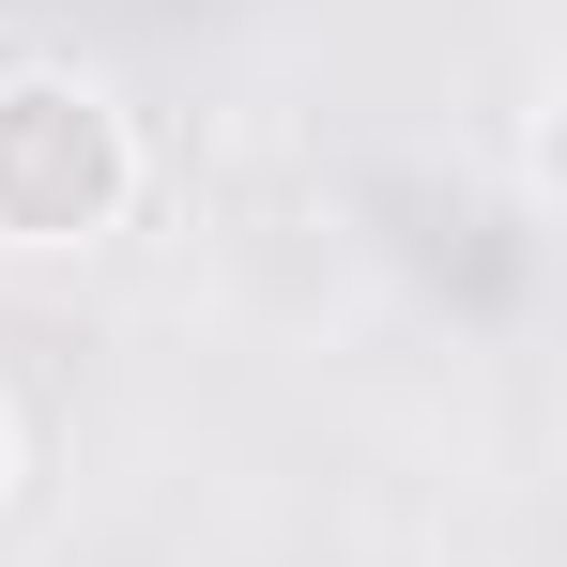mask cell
<instances>
[{"label":"cell","mask_w":567,"mask_h":567,"mask_svg":"<svg viewBox=\"0 0 567 567\" xmlns=\"http://www.w3.org/2000/svg\"><path fill=\"white\" fill-rule=\"evenodd\" d=\"M123 215V123L78 78H0V246H78Z\"/></svg>","instance_id":"6da1fadb"}]
</instances>
